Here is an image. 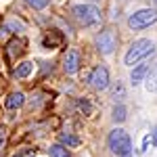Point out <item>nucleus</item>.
<instances>
[{
    "label": "nucleus",
    "instance_id": "nucleus-1",
    "mask_svg": "<svg viewBox=\"0 0 157 157\" xmlns=\"http://www.w3.org/2000/svg\"><path fill=\"white\" fill-rule=\"evenodd\" d=\"M109 149H111L117 157H130V153H132L130 136L124 132V130L115 128L113 132L109 134Z\"/></svg>",
    "mask_w": 157,
    "mask_h": 157
},
{
    "label": "nucleus",
    "instance_id": "nucleus-2",
    "mask_svg": "<svg viewBox=\"0 0 157 157\" xmlns=\"http://www.w3.org/2000/svg\"><path fill=\"white\" fill-rule=\"evenodd\" d=\"M153 50H155V44L151 42V40H136L130 50H128V55H126V65H134V63H138L140 59H145L149 55H153Z\"/></svg>",
    "mask_w": 157,
    "mask_h": 157
},
{
    "label": "nucleus",
    "instance_id": "nucleus-3",
    "mask_svg": "<svg viewBox=\"0 0 157 157\" xmlns=\"http://www.w3.org/2000/svg\"><path fill=\"white\" fill-rule=\"evenodd\" d=\"M73 15L84 25H97L101 21V11L94 4H78V6H73Z\"/></svg>",
    "mask_w": 157,
    "mask_h": 157
},
{
    "label": "nucleus",
    "instance_id": "nucleus-4",
    "mask_svg": "<svg viewBox=\"0 0 157 157\" xmlns=\"http://www.w3.org/2000/svg\"><path fill=\"white\" fill-rule=\"evenodd\" d=\"M157 21V11L155 9H143V11H136L128 19V25L132 29H145L149 25H153Z\"/></svg>",
    "mask_w": 157,
    "mask_h": 157
},
{
    "label": "nucleus",
    "instance_id": "nucleus-5",
    "mask_svg": "<svg viewBox=\"0 0 157 157\" xmlns=\"http://www.w3.org/2000/svg\"><path fill=\"white\" fill-rule=\"evenodd\" d=\"M90 84L94 86L97 90H105L109 86V71L103 65H98V67L92 69V73H90Z\"/></svg>",
    "mask_w": 157,
    "mask_h": 157
},
{
    "label": "nucleus",
    "instance_id": "nucleus-6",
    "mask_svg": "<svg viewBox=\"0 0 157 157\" xmlns=\"http://www.w3.org/2000/svg\"><path fill=\"white\" fill-rule=\"evenodd\" d=\"M97 46L103 55H111L113 48H115V36H113V32H109V29L101 32V36L97 38Z\"/></svg>",
    "mask_w": 157,
    "mask_h": 157
},
{
    "label": "nucleus",
    "instance_id": "nucleus-7",
    "mask_svg": "<svg viewBox=\"0 0 157 157\" xmlns=\"http://www.w3.org/2000/svg\"><path fill=\"white\" fill-rule=\"evenodd\" d=\"M80 63H82V59H80V52L78 50H69L67 55H65V59H63V69H65V73H75L78 69H80Z\"/></svg>",
    "mask_w": 157,
    "mask_h": 157
},
{
    "label": "nucleus",
    "instance_id": "nucleus-8",
    "mask_svg": "<svg viewBox=\"0 0 157 157\" xmlns=\"http://www.w3.org/2000/svg\"><path fill=\"white\" fill-rule=\"evenodd\" d=\"M23 103H25L23 92H11V94H9V98H6V109L15 111V109H19V107H21Z\"/></svg>",
    "mask_w": 157,
    "mask_h": 157
},
{
    "label": "nucleus",
    "instance_id": "nucleus-9",
    "mask_svg": "<svg viewBox=\"0 0 157 157\" xmlns=\"http://www.w3.org/2000/svg\"><path fill=\"white\" fill-rule=\"evenodd\" d=\"M147 73H149V63H140V65H138L136 69H132V73H130V80H132V84H138V82H143Z\"/></svg>",
    "mask_w": 157,
    "mask_h": 157
},
{
    "label": "nucleus",
    "instance_id": "nucleus-10",
    "mask_svg": "<svg viewBox=\"0 0 157 157\" xmlns=\"http://www.w3.org/2000/svg\"><path fill=\"white\" fill-rule=\"evenodd\" d=\"M147 92H157V63L153 65V69L149 71V75H147Z\"/></svg>",
    "mask_w": 157,
    "mask_h": 157
},
{
    "label": "nucleus",
    "instance_id": "nucleus-11",
    "mask_svg": "<svg viewBox=\"0 0 157 157\" xmlns=\"http://www.w3.org/2000/svg\"><path fill=\"white\" fill-rule=\"evenodd\" d=\"M29 73H32V63H29V61H23V63L17 65V69H15V78H27Z\"/></svg>",
    "mask_w": 157,
    "mask_h": 157
},
{
    "label": "nucleus",
    "instance_id": "nucleus-12",
    "mask_svg": "<svg viewBox=\"0 0 157 157\" xmlns=\"http://www.w3.org/2000/svg\"><path fill=\"white\" fill-rule=\"evenodd\" d=\"M61 143L67 145V147H78L80 145V138L73 136V134H61Z\"/></svg>",
    "mask_w": 157,
    "mask_h": 157
},
{
    "label": "nucleus",
    "instance_id": "nucleus-13",
    "mask_svg": "<svg viewBox=\"0 0 157 157\" xmlns=\"http://www.w3.org/2000/svg\"><path fill=\"white\" fill-rule=\"evenodd\" d=\"M113 120L115 121H124L126 120V107H124V105H120V107L113 109Z\"/></svg>",
    "mask_w": 157,
    "mask_h": 157
},
{
    "label": "nucleus",
    "instance_id": "nucleus-14",
    "mask_svg": "<svg viewBox=\"0 0 157 157\" xmlns=\"http://www.w3.org/2000/svg\"><path fill=\"white\" fill-rule=\"evenodd\" d=\"M50 157H67V151L61 145H55V147H50Z\"/></svg>",
    "mask_w": 157,
    "mask_h": 157
},
{
    "label": "nucleus",
    "instance_id": "nucleus-15",
    "mask_svg": "<svg viewBox=\"0 0 157 157\" xmlns=\"http://www.w3.org/2000/svg\"><path fill=\"white\" fill-rule=\"evenodd\" d=\"M27 4H29V6H34V9H38V11H40V9H44V6L48 4V0H27Z\"/></svg>",
    "mask_w": 157,
    "mask_h": 157
},
{
    "label": "nucleus",
    "instance_id": "nucleus-16",
    "mask_svg": "<svg viewBox=\"0 0 157 157\" xmlns=\"http://www.w3.org/2000/svg\"><path fill=\"white\" fill-rule=\"evenodd\" d=\"M78 107H80V111H84L86 115H90V113H92V107H90V103H88V101H80V103H78Z\"/></svg>",
    "mask_w": 157,
    "mask_h": 157
},
{
    "label": "nucleus",
    "instance_id": "nucleus-17",
    "mask_svg": "<svg viewBox=\"0 0 157 157\" xmlns=\"http://www.w3.org/2000/svg\"><path fill=\"white\" fill-rule=\"evenodd\" d=\"M34 153H36V149H23L21 153H17L15 157H34Z\"/></svg>",
    "mask_w": 157,
    "mask_h": 157
},
{
    "label": "nucleus",
    "instance_id": "nucleus-18",
    "mask_svg": "<svg viewBox=\"0 0 157 157\" xmlns=\"http://www.w3.org/2000/svg\"><path fill=\"white\" fill-rule=\"evenodd\" d=\"M113 97H115V98H117V97H124V86H121L120 84V82H117V86H115V90H113Z\"/></svg>",
    "mask_w": 157,
    "mask_h": 157
},
{
    "label": "nucleus",
    "instance_id": "nucleus-19",
    "mask_svg": "<svg viewBox=\"0 0 157 157\" xmlns=\"http://www.w3.org/2000/svg\"><path fill=\"white\" fill-rule=\"evenodd\" d=\"M151 140H153V138H151V134H147L145 140H143V149H140V153H145L147 149H149V143H151Z\"/></svg>",
    "mask_w": 157,
    "mask_h": 157
},
{
    "label": "nucleus",
    "instance_id": "nucleus-20",
    "mask_svg": "<svg viewBox=\"0 0 157 157\" xmlns=\"http://www.w3.org/2000/svg\"><path fill=\"white\" fill-rule=\"evenodd\" d=\"M153 143L157 145V128H155V132H153Z\"/></svg>",
    "mask_w": 157,
    "mask_h": 157
}]
</instances>
